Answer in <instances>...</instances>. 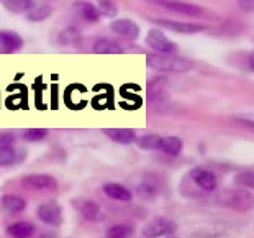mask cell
Masks as SVG:
<instances>
[{
	"instance_id": "6da1fadb",
	"label": "cell",
	"mask_w": 254,
	"mask_h": 238,
	"mask_svg": "<svg viewBox=\"0 0 254 238\" xmlns=\"http://www.w3.org/2000/svg\"><path fill=\"white\" fill-rule=\"evenodd\" d=\"M146 63H148V68L161 73H187L193 69V63L190 59L174 55H161V53L148 55Z\"/></svg>"
},
{
	"instance_id": "7a4b0ae2",
	"label": "cell",
	"mask_w": 254,
	"mask_h": 238,
	"mask_svg": "<svg viewBox=\"0 0 254 238\" xmlns=\"http://www.w3.org/2000/svg\"><path fill=\"white\" fill-rule=\"evenodd\" d=\"M220 202L236 212H250L254 209V194L246 189H230L220 196Z\"/></svg>"
},
{
	"instance_id": "3957f363",
	"label": "cell",
	"mask_w": 254,
	"mask_h": 238,
	"mask_svg": "<svg viewBox=\"0 0 254 238\" xmlns=\"http://www.w3.org/2000/svg\"><path fill=\"white\" fill-rule=\"evenodd\" d=\"M146 45L161 55H174L177 51L176 43H172L159 28H151L146 35Z\"/></svg>"
},
{
	"instance_id": "277c9868",
	"label": "cell",
	"mask_w": 254,
	"mask_h": 238,
	"mask_svg": "<svg viewBox=\"0 0 254 238\" xmlns=\"http://www.w3.org/2000/svg\"><path fill=\"white\" fill-rule=\"evenodd\" d=\"M146 2L158 5V7L167 8L174 13L187 15V17H200V15H203V12H205V10L202 7H198V5L181 2V0H146Z\"/></svg>"
},
{
	"instance_id": "5b68a950",
	"label": "cell",
	"mask_w": 254,
	"mask_h": 238,
	"mask_svg": "<svg viewBox=\"0 0 254 238\" xmlns=\"http://www.w3.org/2000/svg\"><path fill=\"white\" fill-rule=\"evenodd\" d=\"M177 230V225L171 219L166 217H154L148 225L143 229V237L146 238H159V237H171Z\"/></svg>"
},
{
	"instance_id": "8992f818",
	"label": "cell",
	"mask_w": 254,
	"mask_h": 238,
	"mask_svg": "<svg viewBox=\"0 0 254 238\" xmlns=\"http://www.w3.org/2000/svg\"><path fill=\"white\" fill-rule=\"evenodd\" d=\"M36 217L48 227H59L63 224V209L56 202L40 204L36 209Z\"/></svg>"
},
{
	"instance_id": "52a82bcc",
	"label": "cell",
	"mask_w": 254,
	"mask_h": 238,
	"mask_svg": "<svg viewBox=\"0 0 254 238\" xmlns=\"http://www.w3.org/2000/svg\"><path fill=\"white\" fill-rule=\"evenodd\" d=\"M154 23L163 26L166 30L174 31V33H182V35L200 33V31H205L208 28V26L203 23H189V21H177V20H167V18H156Z\"/></svg>"
},
{
	"instance_id": "ba28073f",
	"label": "cell",
	"mask_w": 254,
	"mask_h": 238,
	"mask_svg": "<svg viewBox=\"0 0 254 238\" xmlns=\"http://www.w3.org/2000/svg\"><path fill=\"white\" fill-rule=\"evenodd\" d=\"M23 187L38 192H51L58 187V181L50 174H30L21 179Z\"/></svg>"
},
{
	"instance_id": "9c48e42d",
	"label": "cell",
	"mask_w": 254,
	"mask_h": 238,
	"mask_svg": "<svg viewBox=\"0 0 254 238\" xmlns=\"http://www.w3.org/2000/svg\"><path fill=\"white\" fill-rule=\"evenodd\" d=\"M190 179L205 192H213L217 189V176L205 167H193L190 171Z\"/></svg>"
},
{
	"instance_id": "30bf717a",
	"label": "cell",
	"mask_w": 254,
	"mask_h": 238,
	"mask_svg": "<svg viewBox=\"0 0 254 238\" xmlns=\"http://www.w3.org/2000/svg\"><path fill=\"white\" fill-rule=\"evenodd\" d=\"M23 48V38L12 30H0V55L17 53Z\"/></svg>"
},
{
	"instance_id": "8fae6325",
	"label": "cell",
	"mask_w": 254,
	"mask_h": 238,
	"mask_svg": "<svg viewBox=\"0 0 254 238\" xmlns=\"http://www.w3.org/2000/svg\"><path fill=\"white\" fill-rule=\"evenodd\" d=\"M72 10L80 20L85 21V23H97V21L102 18L97 5L90 3V2H85V0H77V2H74Z\"/></svg>"
},
{
	"instance_id": "7c38bea8",
	"label": "cell",
	"mask_w": 254,
	"mask_h": 238,
	"mask_svg": "<svg viewBox=\"0 0 254 238\" xmlns=\"http://www.w3.org/2000/svg\"><path fill=\"white\" fill-rule=\"evenodd\" d=\"M110 30L118 36H123L127 40H136L139 36V26L129 18H118L110 23Z\"/></svg>"
},
{
	"instance_id": "4fadbf2b",
	"label": "cell",
	"mask_w": 254,
	"mask_h": 238,
	"mask_svg": "<svg viewBox=\"0 0 254 238\" xmlns=\"http://www.w3.org/2000/svg\"><path fill=\"white\" fill-rule=\"evenodd\" d=\"M102 191H104V194L107 197H110V199H113V201H118V202H129L133 199L131 191L123 186V184H118V182L104 184Z\"/></svg>"
},
{
	"instance_id": "5bb4252c",
	"label": "cell",
	"mask_w": 254,
	"mask_h": 238,
	"mask_svg": "<svg viewBox=\"0 0 254 238\" xmlns=\"http://www.w3.org/2000/svg\"><path fill=\"white\" fill-rule=\"evenodd\" d=\"M53 10L51 7L48 5L46 2H36V0H33V3L30 5V8L26 10L25 15H26V20L30 21H45L51 17Z\"/></svg>"
},
{
	"instance_id": "9a60e30c",
	"label": "cell",
	"mask_w": 254,
	"mask_h": 238,
	"mask_svg": "<svg viewBox=\"0 0 254 238\" xmlns=\"http://www.w3.org/2000/svg\"><path fill=\"white\" fill-rule=\"evenodd\" d=\"M104 135L118 145H129L136 140V133L129 128H107L104 130Z\"/></svg>"
},
{
	"instance_id": "2e32d148",
	"label": "cell",
	"mask_w": 254,
	"mask_h": 238,
	"mask_svg": "<svg viewBox=\"0 0 254 238\" xmlns=\"http://www.w3.org/2000/svg\"><path fill=\"white\" fill-rule=\"evenodd\" d=\"M92 50L97 55H120L123 53V48L118 41L112 40V38H99L94 46H92Z\"/></svg>"
},
{
	"instance_id": "e0dca14e",
	"label": "cell",
	"mask_w": 254,
	"mask_h": 238,
	"mask_svg": "<svg viewBox=\"0 0 254 238\" xmlns=\"http://www.w3.org/2000/svg\"><path fill=\"white\" fill-rule=\"evenodd\" d=\"M182 148H184V143H182V140L179 137H164V138H161L159 147H158V150L163 151V153L167 155V156H179Z\"/></svg>"
},
{
	"instance_id": "ac0fdd59",
	"label": "cell",
	"mask_w": 254,
	"mask_h": 238,
	"mask_svg": "<svg viewBox=\"0 0 254 238\" xmlns=\"http://www.w3.org/2000/svg\"><path fill=\"white\" fill-rule=\"evenodd\" d=\"M0 204H2V207L5 210H8V212H12V214L23 212L26 209L25 199L20 196H15V194H5V196H2V199H0Z\"/></svg>"
},
{
	"instance_id": "d6986e66",
	"label": "cell",
	"mask_w": 254,
	"mask_h": 238,
	"mask_svg": "<svg viewBox=\"0 0 254 238\" xmlns=\"http://www.w3.org/2000/svg\"><path fill=\"white\" fill-rule=\"evenodd\" d=\"M36 232V227L31 222H15L7 229V234L13 238H28Z\"/></svg>"
},
{
	"instance_id": "ffe728a7",
	"label": "cell",
	"mask_w": 254,
	"mask_h": 238,
	"mask_svg": "<svg viewBox=\"0 0 254 238\" xmlns=\"http://www.w3.org/2000/svg\"><path fill=\"white\" fill-rule=\"evenodd\" d=\"M77 205V210L80 212V215L87 220V222H97L100 217V207L99 204L94 201H80L75 204Z\"/></svg>"
},
{
	"instance_id": "44dd1931",
	"label": "cell",
	"mask_w": 254,
	"mask_h": 238,
	"mask_svg": "<svg viewBox=\"0 0 254 238\" xmlns=\"http://www.w3.org/2000/svg\"><path fill=\"white\" fill-rule=\"evenodd\" d=\"M58 38H59L58 43L61 46H77L79 43L82 41V35H80V31L77 28H74V26L64 28Z\"/></svg>"
},
{
	"instance_id": "7402d4cb",
	"label": "cell",
	"mask_w": 254,
	"mask_h": 238,
	"mask_svg": "<svg viewBox=\"0 0 254 238\" xmlns=\"http://www.w3.org/2000/svg\"><path fill=\"white\" fill-rule=\"evenodd\" d=\"M20 161V155L18 151L13 147H5V145H0V167H8L17 164Z\"/></svg>"
},
{
	"instance_id": "603a6c76",
	"label": "cell",
	"mask_w": 254,
	"mask_h": 238,
	"mask_svg": "<svg viewBox=\"0 0 254 238\" xmlns=\"http://www.w3.org/2000/svg\"><path fill=\"white\" fill-rule=\"evenodd\" d=\"M0 3H2V7L7 12L18 15V13H25L30 8V5L33 3V0H0Z\"/></svg>"
},
{
	"instance_id": "cb8c5ba5",
	"label": "cell",
	"mask_w": 254,
	"mask_h": 238,
	"mask_svg": "<svg viewBox=\"0 0 254 238\" xmlns=\"http://www.w3.org/2000/svg\"><path fill=\"white\" fill-rule=\"evenodd\" d=\"M133 227H129L127 224H117L112 225L110 229H107V237L109 238H128L133 235Z\"/></svg>"
},
{
	"instance_id": "d4e9b609",
	"label": "cell",
	"mask_w": 254,
	"mask_h": 238,
	"mask_svg": "<svg viewBox=\"0 0 254 238\" xmlns=\"http://www.w3.org/2000/svg\"><path fill=\"white\" fill-rule=\"evenodd\" d=\"M97 8H99V12L102 17L105 18H113L117 17L118 13V5L113 2V0H97Z\"/></svg>"
},
{
	"instance_id": "484cf974",
	"label": "cell",
	"mask_w": 254,
	"mask_h": 238,
	"mask_svg": "<svg viewBox=\"0 0 254 238\" xmlns=\"http://www.w3.org/2000/svg\"><path fill=\"white\" fill-rule=\"evenodd\" d=\"M134 142H136L138 148L146 150V151H153V150H158L161 137H158V135H143V137L136 138Z\"/></svg>"
},
{
	"instance_id": "4316f807",
	"label": "cell",
	"mask_w": 254,
	"mask_h": 238,
	"mask_svg": "<svg viewBox=\"0 0 254 238\" xmlns=\"http://www.w3.org/2000/svg\"><path fill=\"white\" fill-rule=\"evenodd\" d=\"M46 137H48V130L45 128H30L21 133V140H25L28 143H38L41 140H45Z\"/></svg>"
},
{
	"instance_id": "83f0119b",
	"label": "cell",
	"mask_w": 254,
	"mask_h": 238,
	"mask_svg": "<svg viewBox=\"0 0 254 238\" xmlns=\"http://www.w3.org/2000/svg\"><path fill=\"white\" fill-rule=\"evenodd\" d=\"M233 181L236 186L248 187L254 191V171H241L233 177Z\"/></svg>"
},
{
	"instance_id": "f1b7e54d",
	"label": "cell",
	"mask_w": 254,
	"mask_h": 238,
	"mask_svg": "<svg viewBox=\"0 0 254 238\" xmlns=\"http://www.w3.org/2000/svg\"><path fill=\"white\" fill-rule=\"evenodd\" d=\"M138 192L141 194L143 197H154L156 196V187L151 182H143L141 186L138 187Z\"/></svg>"
},
{
	"instance_id": "f546056e",
	"label": "cell",
	"mask_w": 254,
	"mask_h": 238,
	"mask_svg": "<svg viewBox=\"0 0 254 238\" xmlns=\"http://www.w3.org/2000/svg\"><path fill=\"white\" fill-rule=\"evenodd\" d=\"M17 143V137L12 132H5L0 133V145H5V147H15Z\"/></svg>"
},
{
	"instance_id": "4dcf8cb0",
	"label": "cell",
	"mask_w": 254,
	"mask_h": 238,
	"mask_svg": "<svg viewBox=\"0 0 254 238\" xmlns=\"http://www.w3.org/2000/svg\"><path fill=\"white\" fill-rule=\"evenodd\" d=\"M236 122H240L241 125H245L248 128L254 130V117H248V115H243V117H235Z\"/></svg>"
}]
</instances>
